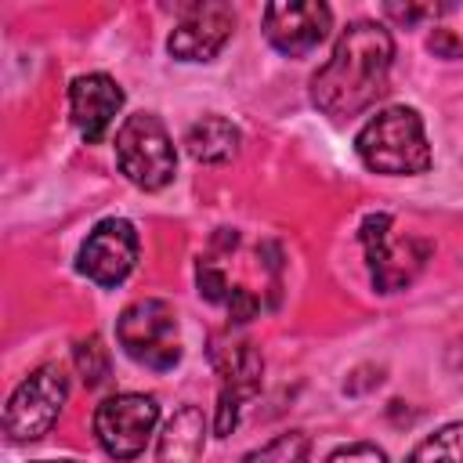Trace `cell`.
Here are the masks:
<instances>
[{
	"mask_svg": "<svg viewBox=\"0 0 463 463\" xmlns=\"http://www.w3.org/2000/svg\"><path fill=\"white\" fill-rule=\"evenodd\" d=\"M391 61H394V40L387 25L369 18L351 22L333 43V54L326 58V65L311 76L315 109L333 119L365 112L387 90Z\"/></svg>",
	"mask_w": 463,
	"mask_h": 463,
	"instance_id": "obj_1",
	"label": "cell"
},
{
	"mask_svg": "<svg viewBox=\"0 0 463 463\" xmlns=\"http://www.w3.org/2000/svg\"><path fill=\"white\" fill-rule=\"evenodd\" d=\"M354 152L365 170L387 177H409L430 170V145L416 109L391 105L380 109L354 137Z\"/></svg>",
	"mask_w": 463,
	"mask_h": 463,
	"instance_id": "obj_2",
	"label": "cell"
},
{
	"mask_svg": "<svg viewBox=\"0 0 463 463\" xmlns=\"http://www.w3.org/2000/svg\"><path fill=\"white\" fill-rule=\"evenodd\" d=\"M116 163L119 174L145 192H159L174 181L177 152L156 112H134L116 130Z\"/></svg>",
	"mask_w": 463,
	"mask_h": 463,
	"instance_id": "obj_3",
	"label": "cell"
},
{
	"mask_svg": "<svg viewBox=\"0 0 463 463\" xmlns=\"http://www.w3.org/2000/svg\"><path fill=\"white\" fill-rule=\"evenodd\" d=\"M65 402H69V376H65V369L58 362H43L7 398V409H4V434H7V441L25 445V441L43 438L58 423Z\"/></svg>",
	"mask_w": 463,
	"mask_h": 463,
	"instance_id": "obj_4",
	"label": "cell"
},
{
	"mask_svg": "<svg viewBox=\"0 0 463 463\" xmlns=\"http://www.w3.org/2000/svg\"><path fill=\"white\" fill-rule=\"evenodd\" d=\"M116 340L134 362H141L148 369L163 373V369H174L181 362L177 311L159 297L134 300L116 322Z\"/></svg>",
	"mask_w": 463,
	"mask_h": 463,
	"instance_id": "obj_5",
	"label": "cell"
},
{
	"mask_svg": "<svg viewBox=\"0 0 463 463\" xmlns=\"http://www.w3.org/2000/svg\"><path fill=\"white\" fill-rule=\"evenodd\" d=\"M358 242L369 260V279L376 293H398L405 289L427 264L430 242L423 239H394L391 235V217L387 213H369L358 228Z\"/></svg>",
	"mask_w": 463,
	"mask_h": 463,
	"instance_id": "obj_6",
	"label": "cell"
},
{
	"mask_svg": "<svg viewBox=\"0 0 463 463\" xmlns=\"http://www.w3.org/2000/svg\"><path fill=\"white\" fill-rule=\"evenodd\" d=\"M159 423V405L152 394H137V391H123V394H109L98 409H94V438L98 445L116 459V463H130L145 452L152 430Z\"/></svg>",
	"mask_w": 463,
	"mask_h": 463,
	"instance_id": "obj_7",
	"label": "cell"
},
{
	"mask_svg": "<svg viewBox=\"0 0 463 463\" xmlns=\"http://www.w3.org/2000/svg\"><path fill=\"white\" fill-rule=\"evenodd\" d=\"M137 264V232L127 217H105L98 221L76 257L80 275H87L94 286H119Z\"/></svg>",
	"mask_w": 463,
	"mask_h": 463,
	"instance_id": "obj_8",
	"label": "cell"
},
{
	"mask_svg": "<svg viewBox=\"0 0 463 463\" xmlns=\"http://www.w3.org/2000/svg\"><path fill=\"white\" fill-rule=\"evenodd\" d=\"M235 33V7L221 0H199L181 7L177 25L170 29L166 51L177 61H213Z\"/></svg>",
	"mask_w": 463,
	"mask_h": 463,
	"instance_id": "obj_9",
	"label": "cell"
},
{
	"mask_svg": "<svg viewBox=\"0 0 463 463\" xmlns=\"http://www.w3.org/2000/svg\"><path fill=\"white\" fill-rule=\"evenodd\" d=\"M333 29V11L318 0H279L264 7V36L286 58L311 54Z\"/></svg>",
	"mask_w": 463,
	"mask_h": 463,
	"instance_id": "obj_10",
	"label": "cell"
},
{
	"mask_svg": "<svg viewBox=\"0 0 463 463\" xmlns=\"http://www.w3.org/2000/svg\"><path fill=\"white\" fill-rule=\"evenodd\" d=\"M213 365L221 373V391H217V420L213 430L221 438H228L239 423V409L242 402H250L260 391V376H264V358L253 344H228L221 351H213Z\"/></svg>",
	"mask_w": 463,
	"mask_h": 463,
	"instance_id": "obj_11",
	"label": "cell"
},
{
	"mask_svg": "<svg viewBox=\"0 0 463 463\" xmlns=\"http://www.w3.org/2000/svg\"><path fill=\"white\" fill-rule=\"evenodd\" d=\"M119 109H123V87L109 72H83L69 83V112L87 145L105 141Z\"/></svg>",
	"mask_w": 463,
	"mask_h": 463,
	"instance_id": "obj_12",
	"label": "cell"
},
{
	"mask_svg": "<svg viewBox=\"0 0 463 463\" xmlns=\"http://www.w3.org/2000/svg\"><path fill=\"white\" fill-rule=\"evenodd\" d=\"M203 445H206V416L199 405H181L163 434H159V449L156 459L159 463H199L203 459Z\"/></svg>",
	"mask_w": 463,
	"mask_h": 463,
	"instance_id": "obj_13",
	"label": "cell"
},
{
	"mask_svg": "<svg viewBox=\"0 0 463 463\" xmlns=\"http://www.w3.org/2000/svg\"><path fill=\"white\" fill-rule=\"evenodd\" d=\"M239 141H242L239 127L224 116H203L184 134V148L199 163H228L239 152Z\"/></svg>",
	"mask_w": 463,
	"mask_h": 463,
	"instance_id": "obj_14",
	"label": "cell"
},
{
	"mask_svg": "<svg viewBox=\"0 0 463 463\" xmlns=\"http://www.w3.org/2000/svg\"><path fill=\"white\" fill-rule=\"evenodd\" d=\"M405 463H463V420L445 423L434 434H427L405 456Z\"/></svg>",
	"mask_w": 463,
	"mask_h": 463,
	"instance_id": "obj_15",
	"label": "cell"
},
{
	"mask_svg": "<svg viewBox=\"0 0 463 463\" xmlns=\"http://www.w3.org/2000/svg\"><path fill=\"white\" fill-rule=\"evenodd\" d=\"M307 449H311V438L304 430H282L271 441L250 449L239 463H307Z\"/></svg>",
	"mask_w": 463,
	"mask_h": 463,
	"instance_id": "obj_16",
	"label": "cell"
},
{
	"mask_svg": "<svg viewBox=\"0 0 463 463\" xmlns=\"http://www.w3.org/2000/svg\"><path fill=\"white\" fill-rule=\"evenodd\" d=\"M72 358H76V369H80V376H83V383H87V387L105 383V376H109V347L101 344V336H98V333H90V336L76 340Z\"/></svg>",
	"mask_w": 463,
	"mask_h": 463,
	"instance_id": "obj_17",
	"label": "cell"
},
{
	"mask_svg": "<svg viewBox=\"0 0 463 463\" xmlns=\"http://www.w3.org/2000/svg\"><path fill=\"white\" fill-rule=\"evenodd\" d=\"M427 51L438 54V58L459 61V58H463V25H438V29L427 36Z\"/></svg>",
	"mask_w": 463,
	"mask_h": 463,
	"instance_id": "obj_18",
	"label": "cell"
},
{
	"mask_svg": "<svg viewBox=\"0 0 463 463\" xmlns=\"http://www.w3.org/2000/svg\"><path fill=\"white\" fill-rule=\"evenodd\" d=\"M195 286H199V297L203 300H210V304H221V300H228V279H224V271H217L213 264H199L195 268Z\"/></svg>",
	"mask_w": 463,
	"mask_h": 463,
	"instance_id": "obj_19",
	"label": "cell"
},
{
	"mask_svg": "<svg viewBox=\"0 0 463 463\" xmlns=\"http://www.w3.org/2000/svg\"><path fill=\"white\" fill-rule=\"evenodd\" d=\"M383 14L394 18V22H402L409 29V25H420L423 18L445 14V7H438V4H383Z\"/></svg>",
	"mask_w": 463,
	"mask_h": 463,
	"instance_id": "obj_20",
	"label": "cell"
},
{
	"mask_svg": "<svg viewBox=\"0 0 463 463\" xmlns=\"http://www.w3.org/2000/svg\"><path fill=\"white\" fill-rule=\"evenodd\" d=\"M326 463H387V452L373 441H354V445H344L336 449Z\"/></svg>",
	"mask_w": 463,
	"mask_h": 463,
	"instance_id": "obj_21",
	"label": "cell"
},
{
	"mask_svg": "<svg viewBox=\"0 0 463 463\" xmlns=\"http://www.w3.org/2000/svg\"><path fill=\"white\" fill-rule=\"evenodd\" d=\"M228 315H232V322H250L253 315H257V297L246 289V286H232V293H228Z\"/></svg>",
	"mask_w": 463,
	"mask_h": 463,
	"instance_id": "obj_22",
	"label": "cell"
}]
</instances>
